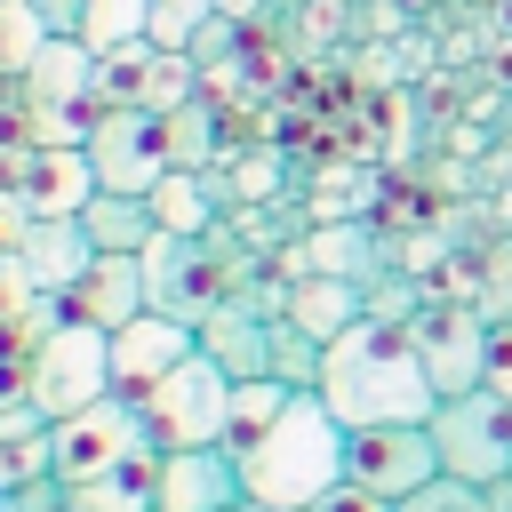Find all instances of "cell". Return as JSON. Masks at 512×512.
<instances>
[{"label":"cell","instance_id":"cell-1","mask_svg":"<svg viewBox=\"0 0 512 512\" xmlns=\"http://www.w3.org/2000/svg\"><path fill=\"white\" fill-rule=\"evenodd\" d=\"M312 392L328 400V416L344 432H368V424H432V408H440L408 320H384V312H360L320 352V384Z\"/></svg>","mask_w":512,"mask_h":512},{"label":"cell","instance_id":"cell-2","mask_svg":"<svg viewBox=\"0 0 512 512\" xmlns=\"http://www.w3.org/2000/svg\"><path fill=\"white\" fill-rule=\"evenodd\" d=\"M344 424L328 416V400L320 392H296L232 464H240V488H248V504H264V512H304V504H320L328 488H344Z\"/></svg>","mask_w":512,"mask_h":512},{"label":"cell","instance_id":"cell-3","mask_svg":"<svg viewBox=\"0 0 512 512\" xmlns=\"http://www.w3.org/2000/svg\"><path fill=\"white\" fill-rule=\"evenodd\" d=\"M264 256L240 240V232H208V240H176V232H152V248L136 256V272H144V312H168V320H208L248 272H256Z\"/></svg>","mask_w":512,"mask_h":512},{"label":"cell","instance_id":"cell-4","mask_svg":"<svg viewBox=\"0 0 512 512\" xmlns=\"http://www.w3.org/2000/svg\"><path fill=\"white\" fill-rule=\"evenodd\" d=\"M8 104H16L32 144H88L96 112H104L96 104V48L88 40H48L32 56V72L8 80Z\"/></svg>","mask_w":512,"mask_h":512},{"label":"cell","instance_id":"cell-5","mask_svg":"<svg viewBox=\"0 0 512 512\" xmlns=\"http://www.w3.org/2000/svg\"><path fill=\"white\" fill-rule=\"evenodd\" d=\"M112 392V328L96 320H56L32 344V408L56 424L72 408H96Z\"/></svg>","mask_w":512,"mask_h":512},{"label":"cell","instance_id":"cell-6","mask_svg":"<svg viewBox=\"0 0 512 512\" xmlns=\"http://www.w3.org/2000/svg\"><path fill=\"white\" fill-rule=\"evenodd\" d=\"M136 408H144V424H152L160 448H224L232 376H224L208 352H192V360H176L152 392H136Z\"/></svg>","mask_w":512,"mask_h":512},{"label":"cell","instance_id":"cell-7","mask_svg":"<svg viewBox=\"0 0 512 512\" xmlns=\"http://www.w3.org/2000/svg\"><path fill=\"white\" fill-rule=\"evenodd\" d=\"M432 448H440V472H456L472 488L504 480L512 472V400H496L488 384L440 400L432 408Z\"/></svg>","mask_w":512,"mask_h":512},{"label":"cell","instance_id":"cell-8","mask_svg":"<svg viewBox=\"0 0 512 512\" xmlns=\"http://www.w3.org/2000/svg\"><path fill=\"white\" fill-rule=\"evenodd\" d=\"M184 96H200V64L184 48L160 40H120L96 56V104H136V112H176Z\"/></svg>","mask_w":512,"mask_h":512},{"label":"cell","instance_id":"cell-9","mask_svg":"<svg viewBox=\"0 0 512 512\" xmlns=\"http://www.w3.org/2000/svg\"><path fill=\"white\" fill-rule=\"evenodd\" d=\"M144 432H152V424H144L136 392H104L96 408H72V416L48 424V464H56L64 488H80V480H96L120 448H136Z\"/></svg>","mask_w":512,"mask_h":512},{"label":"cell","instance_id":"cell-10","mask_svg":"<svg viewBox=\"0 0 512 512\" xmlns=\"http://www.w3.org/2000/svg\"><path fill=\"white\" fill-rule=\"evenodd\" d=\"M88 168H96V192H152L168 176V128H160V112L104 104L96 128H88Z\"/></svg>","mask_w":512,"mask_h":512},{"label":"cell","instance_id":"cell-11","mask_svg":"<svg viewBox=\"0 0 512 512\" xmlns=\"http://www.w3.org/2000/svg\"><path fill=\"white\" fill-rule=\"evenodd\" d=\"M488 328H496V312H488V304H416L408 336H416L424 376H432V392H440V400H456V392H472V384H480Z\"/></svg>","mask_w":512,"mask_h":512},{"label":"cell","instance_id":"cell-12","mask_svg":"<svg viewBox=\"0 0 512 512\" xmlns=\"http://www.w3.org/2000/svg\"><path fill=\"white\" fill-rule=\"evenodd\" d=\"M432 472H440L432 424H368V432H352V440H344V480H352V488H368V496H384V504L416 496Z\"/></svg>","mask_w":512,"mask_h":512},{"label":"cell","instance_id":"cell-13","mask_svg":"<svg viewBox=\"0 0 512 512\" xmlns=\"http://www.w3.org/2000/svg\"><path fill=\"white\" fill-rule=\"evenodd\" d=\"M200 352V328L192 320H168V312H136L128 328H112V392H152L176 360Z\"/></svg>","mask_w":512,"mask_h":512},{"label":"cell","instance_id":"cell-14","mask_svg":"<svg viewBox=\"0 0 512 512\" xmlns=\"http://www.w3.org/2000/svg\"><path fill=\"white\" fill-rule=\"evenodd\" d=\"M248 488H240V464L232 448H160V496L152 512H232Z\"/></svg>","mask_w":512,"mask_h":512},{"label":"cell","instance_id":"cell-15","mask_svg":"<svg viewBox=\"0 0 512 512\" xmlns=\"http://www.w3.org/2000/svg\"><path fill=\"white\" fill-rule=\"evenodd\" d=\"M16 200H24V216H80L96 200L88 144H32L16 168Z\"/></svg>","mask_w":512,"mask_h":512},{"label":"cell","instance_id":"cell-16","mask_svg":"<svg viewBox=\"0 0 512 512\" xmlns=\"http://www.w3.org/2000/svg\"><path fill=\"white\" fill-rule=\"evenodd\" d=\"M360 312H368V280H344V272H296L288 296H280V320H296L320 352H328Z\"/></svg>","mask_w":512,"mask_h":512},{"label":"cell","instance_id":"cell-17","mask_svg":"<svg viewBox=\"0 0 512 512\" xmlns=\"http://www.w3.org/2000/svg\"><path fill=\"white\" fill-rule=\"evenodd\" d=\"M152 496H160V440L144 432V440L120 448L96 480L64 488V512H152Z\"/></svg>","mask_w":512,"mask_h":512},{"label":"cell","instance_id":"cell-18","mask_svg":"<svg viewBox=\"0 0 512 512\" xmlns=\"http://www.w3.org/2000/svg\"><path fill=\"white\" fill-rule=\"evenodd\" d=\"M16 264L32 272V288H40V296H64V288H72V280L96 264V248H88L80 216H32V224H24Z\"/></svg>","mask_w":512,"mask_h":512},{"label":"cell","instance_id":"cell-19","mask_svg":"<svg viewBox=\"0 0 512 512\" xmlns=\"http://www.w3.org/2000/svg\"><path fill=\"white\" fill-rule=\"evenodd\" d=\"M144 312V272L136 256H96L72 288H64V320H96V328H128Z\"/></svg>","mask_w":512,"mask_h":512},{"label":"cell","instance_id":"cell-20","mask_svg":"<svg viewBox=\"0 0 512 512\" xmlns=\"http://www.w3.org/2000/svg\"><path fill=\"white\" fill-rule=\"evenodd\" d=\"M144 200H152V224L176 232V240H208V232L224 224V192H216V176H200V168H168Z\"/></svg>","mask_w":512,"mask_h":512},{"label":"cell","instance_id":"cell-21","mask_svg":"<svg viewBox=\"0 0 512 512\" xmlns=\"http://www.w3.org/2000/svg\"><path fill=\"white\" fill-rule=\"evenodd\" d=\"M264 328H272L264 312H248L240 296H224V304L200 320V352H208L232 384H240V376H264Z\"/></svg>","mask_w":512,"mask_h":512},{"label":"cell","instance_id":"cell-22","mask_svg":"<svg viewBox=\"0 0 512 512\" xmlns=\"http://www.w3.org/2000/svg\"><path fill=\"white\" fill-rule=\"evenodd\" d=\"M80 232H88L96 256H144L160 224H152V200H144V192H96V200L80 208Z\"/></svg>","mask_w":512,"mask_h":512},{"label":"cell","instance_id":"cell-23","mask_svg":"<svg viewBox=\"0 0 512 512\" xmlns=\"http://www.w3.org/2000/svg\"><path fill=\"white\" fill-rule=\"evenodd\" d=\"M160 128H168V168H200V176H216V168L232 160V136H224V120H216L208 96H184L176 112H160Z\"/></svg>","mask_w":512,"mask_h":512},{"label":"cell","instance_id":"cell-24","mask_svg":"<svg viewBox=\"0 0 512 512\" xmlns=\"http://www.w3.org/2000/svg\"><path fill=\"white\" fill-rule=\"evenodd\" d=\"M48 416L40 408H0V488H24V480H48Z\"/></svg>","mask_w":512,"mask_h":512},{"label":"cell","instance_id":"cell-25","mask_svg":"<svg viewBox=\"0 0 512 512\" xmlns=\"http://www.w3.org/2000/svg\"><path fill=\"white\" fill-rule=\"evenodd\" d=\"M288 400H296V384H280V376H240V384H232V408H224V448L240 456Z\"/></svg>","mask_w":512,"mask_h":512},{"label":"cell","instance_id":"cell-26","mask_svg":"<svg viewBox=\"0 0 512 512\" xmlns=\"http://www.w3.org/2000/svg\"><path fill=\"white\" fill-rule=\"evenodd\" d=\"M48 40H56V32L40 24V8H32V0H0V88H8V80H24V72H32V56H40Z\"/></svg>","mask_w":512,"mask_h":512},{"label":"cell","instance_id":"cell-27","mask_svg":"<svg viewBox=\"0 0 512 512\" xmlns=\"http://www.w3.org/2000/svg\"><path fill=\"white\" fill-rule=\"evenodd\" d=\"M264 376L312 392V384H320V344H312L296 320H272V328H264Z\"/></svg>","mask_w":512,"mask_h":512},{"label":"cell","instance_id":"cell-28","mask_svg":"<svg viewBox=\"0 0 512 512\" xmlns=\"http://www.w3.org/2000/svg\"><path fill=\"white\" fill-rule=\"evenodd\" d=\"M144 16H152V0H88V8H80V40L104 56V48H120V40H144Z\"/></svg>","mask_w":512,"mask_h":512},{"label":"cell","instance_id":"cell-29","mask_svg":"<svg viewBox=\"0 0 512 512\" xmlns=\"http://www.w3.org/2000/svg\"><path fill=\"white\" fill-rule=\"evenodd\" d=\"M32 328H0V408H32Z\"/></svg>","mask_w":512,"mask_h":512},{"label":"cell","instance_id":"cell-30","mask_svg":"<svg viewBox=\"0 0 512 512\" xmlns=\"http://www.w3.org/2000/svg\"><path fill=\"white\" fill-rule=\"evenodd\" d=\"M208 16H216V0H152V16H144V40H160V48H192Z\"/></svg>","mask_w":512,"mask_h":512},{"label":"cell","instance_id":"cell-31","mask_svg":"<svg viewBox=\"0 0 512 512\" xmlns=\"http://www.w3.org/2000/svg\"><path fill=\"white\" fill-rule=\"evenodd\" d=\"M392 512H488V488H472V480H456V472H432L416 496H400Z\"/></svg>","mask_w":512,"mask_h":512},{"label":"cell","instance_id":"cell-32","mask_svg":"<svg viewBox=\"0 0 512 512\" xmlns=\"http://www.w3.org/2000/svg\"><path fill=\"white\" fill-rule=\"evenodd\" d=\"M480 384H488L496 400H512V320H496V328H488V360H480Z\"/></svg>","mask_w":512,"mask_h":512},{"label":"cell","instance_id":"cell-33","mask_svg":"<svg viewBox=\"0 0 512 512\" xmlns=\"http://www.w3.org/2000/svg\"><path fill=\"white\" fill-rule=\"evenodd\" d=\"M32 296H40V288H32V272H24L16 256H0V328H16V320L32 312Z\"/></svg>","mask_w":512,"mask_h":512},{"label":"cell","instance_id":"cell-34","mask_svg":"<svg viewBox=\"0 0 512 512\" xmlns=\"http://www.w3.org/2000/svg\"><path fill=\"white\" fill-rule=\"evenodd\" d=\"M0 512H64V480H24V488H0Z\"/></svg>","mask_w":512,"mask_h":512},{"label":"cell","instance_id":"cell-35","mask_svg":"<svg viewBox=\"0 0 512 512\" xmlns=\"http://www.w3.org/2000/svg\"><path fill=\"white\" fill-rule=\"evenodd\" d=\"M304 512H392V504H384V496H368V488H352V480H344V488H328V496H320V504H304Z\"/></svg>","mask_w":512,"mask_h":512},{"label":"cell","instance_id":"cell-36","mask_svg":"<svg viewBox=\"0 0 512 512\" xmlns=\"http://www.w3.org/2000/svg\"><path fill=\"white\" fill-rule=\"evenodd\" d=\"M32 8H40V24H48L56 40H80V8H88V0H32Z\"/></svg>","mask_w":512,"mask_h":512},{"label":"cell","instance_id":"cell-37","mask_svg":"<svg viewBox=\"0 0 512 512\" xmlns=\"http://www.w3.org/2000/svg\"><path fill=\"white\" fill-rule=\"evenodd\" d=\"M24 224H32V216H24V200H16V192H0V256H16V248H24Z\"/></svg>","mask_w":512,"mask_h":512},{"label":"cell","instance_id":"cell-38","mask_svg":"<svg viewBox=\"0 0 512 512\" xmlns=\"http://www.w3.org/2000/svg\"><path fill=\"white\" fill-rule=\"evenodd\" d=\"M264 8H272V0H216V16H224V24H240V32H248Z\"/></svg>","mask_w":512,"mask_h":512},{"label":"cell","instance_id":"cell-39","mask_svg":"<svg viewBox=\"0 0 512 512\" xmlns=\"http://www.w3.org/2000/svg\"><path fill=\"white\" fill-rule=\"evenodd\" d=\"M488 512H512V472H504V480H488Z\"/></svg>","mask_w":512,"mask_h":512},{"label":"cell","instance_id":"cell-40","mask_svg":"<svg viewBox=\"0 0 512 512\" xmlns=\"http://www.w3.org/2000/svg\"><path fill=\"white\" fill-rule=\"evenodd\" d=\"M232 512H264V504H248V496H240V504H232Z\"/></svg>","mask_w":512,"mask_h":512},{"label":"cell","instance_id":"cell-41","mask_svg":"<svg viewBox=\"0 0 512 512\" xmlns=\"http://www.w3.org/2000/svg\"><path fill=\"white\" fill-rule=\"evenodd\" d=\"M344 8H352V0H344ZM360 8H368V0H360Z\"/></svg>","mask_w":512,"mask_h":512}]
</instances>
